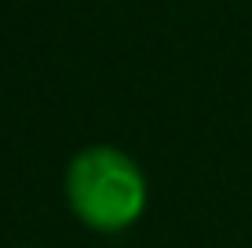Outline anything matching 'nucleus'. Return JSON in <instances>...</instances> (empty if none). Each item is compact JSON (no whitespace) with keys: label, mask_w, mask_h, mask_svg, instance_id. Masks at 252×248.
Returning a JSON list of instances; mask_svg holds the SVG:
<instances>
[{"label":"nucleus","mask_w":252,"mask_h":248,"mask_svg":"<svg viewBox=\"0 0 252 248\" xmlns=\"http://www.w3.org/2000/svg\"><path fill=\"white\" fill-rule=\"evenodd\" d=\"M66 201L84 226L125 230L146 208L143 168L117 146H88L66 168Z\"/></svg>","instance_id":"obj_1"}]
</instances>
